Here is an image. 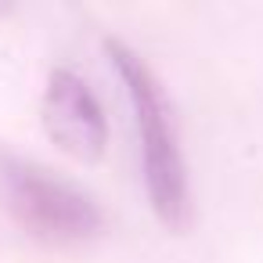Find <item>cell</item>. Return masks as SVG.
Instances as JSON below:
<instances>
[{"mask_svg": "<svg viewBox=\"0 0 263 263\" xmlns=\"http://www.w3.org/2000/svg\"><path fill=\"white\" fill-rule=\"evenodd\" d=\"M44 130L80 162H98L108 144V123L94 90L69 69H54L44 87Z\"/></svg>", "mask_w": 263, "mask_h": 263, "instance_id": "cell-3", "label": "cell"}, {"mask_svg": "<svg viewBox=\"0 0 263 263\" xmlns=\"http://www.w3.org/2000/svg\"><path fill=\"white\" fill-rule=\"evenodd\" d=\"M0 198L29 234L47 241H83L101 227V209L83 187L8 148H0Z\"/></svg>", "mask_w": 263, "mask_h": 263, "instance_id": "cell-2", "label": "cell"}, {"mask_svg": "<svg viewBox=\"0 0 263 263\" xmlns=\"http://www.w3.org/2000/svg\"><path fill=\"white\" fill-rule=\"evenodd\" d=\"M105 54H108V65L116 69V76L126 90L130 112H134V126H137V141H141L144 187H148L152 209L166 227H184L191 216L187 166H184V152H180V137H177L166 94H162L155 72L148 69V62L134 47H126L123 40L108 36Z\"/></svg>", "mask_w": 263, "mask_h": 263, "instance_id": "cell-1", "label": "cell"}]
</instances>
